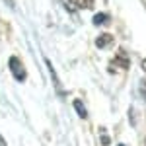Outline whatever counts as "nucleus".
I'll return each instance as SVG.
<instances>
[{"instance_id":"nucleus-3","label":"nucleus","mask_w":146,"mask_h":146,"mask_svg":"<svg viewBox=\"0 0 146 146\" xmlns=\"http://www.w3.org/2000/svg\"><path fill=\"white\" fill-rule=\"evenodd\" d=\"M113 43V35L109 33H101L98 39H96V45H98V49H105V47H109Z\"/></svg>"},{"instance_id":"nucleus-10","label":"nucleus","mask_w":146,"mask_h":146,"mask_svg":"<svg viewBox=\"0 0 146 146\" xmlns=\"http://www.w3.org/2000/svg\"><path fill=\"white\" fill-rule=\"evenodd\" d=\"M0 146H8V144H6V140L2 138V135H0Z\"/></svg>"},{"instance_id":"nucleus-6","label":"nucleus","mask_w":146,"mask_h":146,"mask_svg":"<svg viewBox=\"0 0 146 146\" xmlns=\"http://www.w3.org/2000/svg\"><path fill=\"white\" fill-rule=\"evenodd\" d=\"M76 8H92L94 6V0H74Z\"/></svg>"},{"instance_id":"nucleus-7","label":"nucleus","mask_w":146,"mask_h":146,"mask_svg":"<svg viewBox=\"0 0 146 146\" xmlns=\"http://www.w3.org/2000/svg\"><path fill=\"white\" fill-rule=\"evenodd\" d=\"M100 135H101V144H103V146H107L109 142H111V138H109V135H107V131H105L103 127L100 129Z\"/></svg>"},{"instance_id":"nucleus-4","label":"nucleus","mask_w":146,"mask_h":146,"mask_svg":"<svg viewBox=\"0 0 146 146\" xmlns=\"http://www.w3.org/2000/svg\"><path fill=\"white\" fill-rule=\"evenodd\" d=\"M74 111L78 113V117L80 119H86V117H88V111H86V107H84V103H82V101H74Z\"/></svg>"},{"instance_id":"nucleus-8","label":"nucleus","mask_w":146,"mask_h":146,"mask_svg":"<svg viewBox=\"0 0 146 146\" xmlns=\"http://www.w3.org/2000/svg\"><path fill=\"white\" fill-rule=\"evenodd\" d=\"M60 2H62V6H64L68 12H76V4H74V0H60Z\"/></svg>"},{"instance_id":"nucleus-1","label":"nucleus","mask_w":146,"mask_h":146,"mask_svg":"<svg viewBox=\"0 0 146 146\" xmlns=\"http://www.w3.org/2000/svg\"><path fill=\"white\" fill-rule=\"evenodd\" d=\"M8 66H10L12 74L16 76V80H18V82H23V80H25V68H23L22 60H20V56H10Z\"/></svg>"},{"instance_id":"nucleus-9","label":"nucleus","mask_w":146,"mask_h":146,"mask_svg":"<svg viewBox=\"0 0 146 146\" xmlns=\"http://www.w3.org/2000/svg\"><path fill=\"white\" fill-rule=\"evenodd\" d=\"M103 22H107V14H96L94 16V23L96 25H101Z\"/></svg>"},{"instance_id":"nucleus-5","label":"nucleus","mask_w":146,"mask_h":146,"mask_svg":"<svg viewBox=\"0 0 146 146\" xmlns=\"http://www.w3.org/2000/svg\"><path fill=\"white\" fill-rule=\"evenodd\" d=\"M117 64L123 66V68H129V58H127L125 53H119V55H117Z\"/></svg>"},{"instance_id":"nucleus-11","label":"nucleus","mask_w":146,"mask_h":146,"mask_svg":"<svg viewBox=\"0 0 146 146\" xmlns=\"http://www.w3.org/2000/svg\"><path fill=\"white\" fill-rule=\"evenodd\" d=\"M142 68H144V70H146V58H144V60H142Z\"/></svg>"},{"instance_id":"nucleus-2","label":"nucleus","mask_w":146,"mask_h":146,"mask_svg":"<svg viewBox=\"0 0 146 146\" xmlns=\"http://www.w3.org/2000/svg\"><path fill=\"white\" fill-rule=\"evenodd\" d=\"M45 64H47V68H49V74H51L53 82H55L56 94H62V86H60V82H58V78H56V72H55V68H53V64H51V60H49V58H45Z\"/></svg>"},{"instance_id":"nucleus-12","label":"nucleus","mask_w":146,"mask_h":146,"mask_svg":"<svg viewBox=\"0 0 146 146\" xmlns=\"http://www.w3.org/2000/svg\"><path fill=\"white\" fill-rule=\"evenodd\" d=\"M119 146H123V144H119Z\"/></svg>"}]
</instances>
